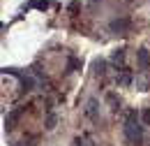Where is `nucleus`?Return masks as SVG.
Returning <instances> with one entry per match:
<instances>
[{
    "mask_svg": "<svg viewBox=\"0 0 150 146\" xmlns=\"http://www.w3.org/2000/svg\"><path fill=\"white\" fill-rule=\"evenodd\" d=\"M95 77H102L104 74V60H95Z\"/></svg>",
    "mask_w": 150,
    "mask_h": 146,
    "instance_id": "0eeeda50",
    "label": "nucleus"
},
{
    "mask_svg": "<svg viewBox=\"0 0 150 146\" xmlns=\"http://www.w3.org/2000/svg\"><path fill=\"white\" fill-rule=\"evenodd\" d=\"M136 86H139L141 91H146V88H148V81H146L143 77H139V79H136Z\"/></svg>",
    "mask_w": 150,
    "mask_h": 146,
    "instance_id": "1a4fd4ad",
    "label": "nucleus"
},
{
    "mask_svg": "<svg viewBox=\"0 0 150 146\" xmlns=\"http://www.w3.org/2000/svg\"><path fill=\"white\" fill-rule=\"evenodd\" d=\"M74 144H76V146H95L90 137H76V142H74Z\"/></svg>",
    "mask_w": 150,
    "mask_h": 146,
    "instance_id": "423d86ee",
    "label": "nucleus"
},
{
    "mask_svg": "<svg viewBox=\"0 0 150 146\" xmlns=\"http://www.w3.org/2000/svg\"><path fill=\"white\" fill-rule=\"evenodd\" d=\"M86 114H88L90 118H99V102H97L95 97H90V100H88V107H86Z\"/></svg>",
    "mask_w": 150,
    "mask_h": 146,
    "instance_id": "7ed1b4c3",
    "label": "nucleus"
},
{
    "mask_svg": "<svg viewBox=\"0 0 150 146\" xmlns=\"http://www.w3.org/2000/svg\"><path fill=\"white\" fill-rule=\"evenodd\" d=\"M139 67H141L143 72L150 67V54L146 51V49H139Z\"/></svg>",
    "mask_w": 150,
    "mask_h": 146,
    "instance_id": "20e7f679",
    "label": "nucleus"
},
{
    "mask_svg": "<svg viewBox=\"0 0 150 146\" xmlns=\"http://www.w3.org/2000/svg\"><path fill=\"white\" fill-rule=\"evenodd\" d=\"M129 81H132V77H129V74H122V77H120V84H122V86H127Z\"/></svg>",
    "mask_w": 150,
    "mask_h": 146,
    "instance_id": "ddd939ff",
    "label": "nucleus"
},
{
    "mask_svg": "<svg viewBox=\"0 0 150 146\" xmlns=\"http://www.w3.org/2000/svg\"><path fill=\"white\" fill-rule=\"evenodd\" d=\"M111 60L115 63V65H122V60H125V49H115L111 54Z\"/></svg>",
    "mask_w": 150,
    "mask_h": 146,
    "instance_id": "39448f33",
    "label": "nucleus"
},
{
    "mask_svg": "<svg viewBox=\"0 0 150 146\" xmlns=\"http://www.w3.org/2000/svg\"><path fill=\"white\" fill-rule=\"evenodd\" d=\"M19 114H21V111H14V114H9V116H7V121H5V123H7V128H14V121L19 118Z\"/></svg>",
    "mask_w": 150,
    "mask_h": 146,
    "instance_id": "6e6552de",
    "label": "nucleus"
},
{
    "mask_svg": "<svg viewBox=\"0 0 150 146\" xmlns=\"http://www.w3.org/2000/svg\"><path fill=\"white\" fill-rule=\"evenodd\" d=\"M46 128H49V130H53V128H56V116H53V114L49 116V121H46Z\"/></svg>",
    "mask_w": 150,
    "mask_h": 146,
    "instance_id": "9b49d317",
    "label": "nucleus"
},
{
    "mask_svg": "<svg viewBox=\"0 0 150 146\" xmlns=\"http://www.w3.org/2000/svg\"><path fill=\"white\" fill-rule=\"evenodd\" d=\"M125 137L132 144H139L143 139V125H141V116L136 111H129L125 118Z\"/></svg>",
    "mask_w": 150,
    "mask_h": 146,
    "instance_id": "f257e3e1",
    "label": "nucleus"
},
{
    "mask_svg": "<svg viewBox=\"0 0 150 146\" xmlns=\"http://www.w3.org/2000/svg\"><path fill=\"white\" fill-rule=\"evenodd\" d=\"M141 121H143L146 125L150 123V107H148V109H143V114H141Z\"/></svg>",
    "mask_w": 150,
    "mask_h": 146,
    "instance_id": "9d476101",
    "label": "nucleus"
},
{
    "mask_svg": "<svg viewBox=\"0 0 150 146\" xmlns=\"http://www.w3.org/2000/svg\"><path fill=\"white\" fill-rule=\"evenodd\" d=\"M33 7H37V9H46V2H42V0H33Z\"/></svg>",
    "mask_w": 150,
    "mask_h": 146,
    "instance_id": "f8f14e48",
    "label": "nucleus"
},
{
    "mask_svg": "<svg viewBox=\"0 0 150 146\" xmlns=\"http://www.w3.org/2000/svg\"><path fill=\"white\" fill-rule=\"evenodd\" d=\"M129 26H132V21H129L127 16H122V19H113L109 28H111V33H125Z\"/></svg>",
    "mask_w": 150,
    "mask_h": 146,
    "instance_id": "f03ea898",
    "label": "nucleus"
}]
</instances>
